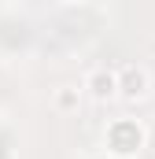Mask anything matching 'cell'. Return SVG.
<instances>
[{
  "instance_id": "cell-4",
  "label": "cell",
  "mask_w": 155,
  "mask_h": 159,
  "mask_svg": "<svg viewBox=\"0 0 155 159\" xmlns=\"http://www.w3.org/2000/svg\"><path fill=\"white\" fill-rule=\"evenodd\" d=\"M81 104H85L81 85H55L52 89V111L55 115H78Z\"/></svg>"
},
{
  "instance_id": "cell-2",
  "label": "cell",
  "mask_w": 155,
  "mask_h": 159,
  "mask_svg": "<svg viewBox=\"0 0 155 159\" xmlns=\"http://www.w3.org/2000/svg\"><path fill=\"white\" fill-rule=\"evenodd\" d=\"M115 78H118V96L115 100H122V104H140V100L152 96V74L140 63H122V67H115Z\"/></svg>"
},
{
  "instance_id": "cell-3",
  "label": "cell",
  "mask_w": 155,
  "mask_h": 159,
  "mask_svg": "<svg viewBox=\"0 0 155 159\" xmlns=\"http://www.w3.org/2000/svg\"><path fill=\"white\" fill-rule=\"evenodd\" d=\"M81 93H85V100H92V104H111L118 96L115 67H92V70L81 78Z\"/></svg>"
},
{
  "instance_id": "cell-1",
  "label": "cell",
  "mask_w": 155,
  "mask_h": 159,
  "mask_svg": "<svg viewBox=\"0 0 155 159\" xmlns=\"http://www.w3.org/2000/svg\"><path fill=\"white\" fill-rule=\"evenodd\" d=\"M148 148V126L144 119L133 115H118L104 126V152L111 159H137Z\"/></svg>"
}]
</instances>
